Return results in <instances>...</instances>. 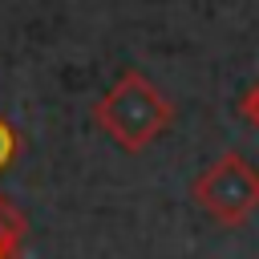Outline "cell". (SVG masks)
Returning a JSON list of instances; mask_svg holds the SVG:
<instances>
[{"instance_id": "cell-1", "label": "cell", "mask_w": 259, "mask_h": 259, "mask_svg": "<svg viewBox=\"0 0 259 259\" xmlns=\"http://www.w3.org/2000/svg\"><path fill=\"white\" fill-rule=\"evenodd\" d=\"M170 117H174V109H170V101L162 97V89L158 85H150L142 73H121L109 89H105V97L93 105V121L121 146V150H130V154H138V150H146L166 125H170Z\"/></svg>"}, {"instance_id": "cell-5", "label": "cell", "mask_w": 259, "mask_h": 259, "mask_svg": "<svg viewBox=\"0 0 259 259\" xmlns=\"http://www.w3.org/2000/svg\"><path fill=\"white\" fill-rule=\"evenodd\" d=\"M243 117H247L251 125H259V85H255V89L243 97Z\"/></svg>"}, {"instance_id": "cell-2", "label": "cell", "mask_w": 259, "mask_h": 259, "mask_svg": "<svg viewBox=\"0 0 259 259\" xmlns=\"http://www.w3.org/2000/svg\"><path fill=\"white\" fill-rule=\"evenodd\" d=\"M190 194L214 223L243 227L259 210V170L243 154H223L194 178Z\"/></svg>"}, {"instance_id": "cell-4", "label": "cell", "mask_w": 259, "mask_h": 259, "mask_svg": "<svg viewBox=\"0 0 259 259\" xmlns=\"http://www.w3.org/2000/svg\"><path fill=\"white\" fill-rule=\"evenodd\" d=\"M16 150H20V142H16V130L0 117V170H8L12 162H16Z\"/></svg>"}, {"instance_id": "cell-3", "label": "cell", "mask_w": 259, "mask_h": 259, "mask_svg": "<svg viewBox=\"0 0 259 259\" xmlns=\"http://www.w3.org/2000/svg\"><path fill=\"white\" fill-rule=\"evenodd\" d=\"M24 235H28V223L24 214L0 194V259H20V247H24Z\"/></svg>"}]
</instances>
